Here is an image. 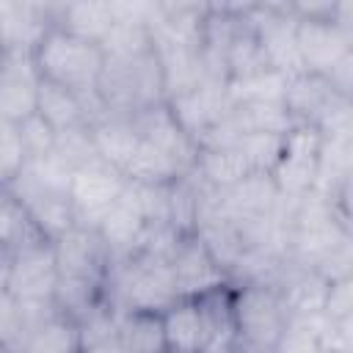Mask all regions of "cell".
Segmentation results:
<instances>
[{
  "instance_id": "cell-1",
  "label": "cell",
  "mask_w": 353,
  "mask_h": 353,
  "mask_svg": "<svg viewBox=\"0 0 353 353\" xmlns=\"http://www.w3.org/2000/svg\"><path fill=\"white\" fill-rule=\"evenodd\" d=\"M174 301H179V292L168 256L141 248L110 262L105 279V303L110 309L163 314Z\"/></svg>"
},
{
  "instance_id": "cell-2",
  "label": "cell",
  "mask_w": 353,
  "mask_h": 353,
  "mask_svg": "<svg viewBox=\"0 0 353 353\" xmlns=\"http://www.w3.org/2000/svg\"><path fill=\"white\" fill-rule=\"evenodd\" d=\"M33 66L41 80L63 85L80 97L94 94L105 69L102 44L77 39L61 28H50L33 52Z\"/></svg>"
},
{
  "instance_id": "cell-3",
  "label": "cell",
  "mask_w": 353,
  "mask_h": 353,
  "mask_svg": "<svg viewBox=\"0 0 353 353\" xmlns=\"http://www.w3.org/2000/svg\"><path fill=\"white\" fill-rule=\"evenodd\" d=\"M232 312L237 325L234 353H273L290 320V306L281 290L265 281L232 284Z\"/></svg>"
},
{
  "instance_id": "cell-4",
  "label": "cell",
  "mask_w": 353,
  "mask_h": 353,
  "mask_svg": "<svg viewBox=\"0 0 353 353\" xmlns=\"http://www.w3.org/2000/svg\"><path fill=\"white\" fill-rule=\"evenodd\" d=\"M0 281L22 306L52 303V295L58 287V265H55L52 240L36 237L19 245L17 251H11L8 256H3Z\"/></svg>"
},
{
  "instance_id": "cell-5",
  "label": "cell",
  "mask_w": 353,
  "mask_h": 353,
  "mask_svg": "<svg viewBox=\"0 0 353 353\" xmlns=\"http://www.w3.org/2000/svg\"><path fill=\"white\" fill-rule=\"evenodd\" d=\"M124 188H127L124 174L102 160H91L74 168L69 179V207H72L74 226L97 232L99 221L119 201Z\"/></svg>"
},
{
  "instance_id": "cell-6",
  "label": "cell",
  "mask_w": 353,
  "mask_h": 353,
  "mask_svg": "<svg viewBox=\"0 0 353 353\" xmlns=\"http://www.w3.org/2000/svg\"><path fill=\"white\" fill-rule=\"evenodd\" d=\"M149 223H152V212H149L146 188L127 182L119 201L108 210V215L97 226V234L102 237V243L110 254V262L138 251Z\"/></svg>"
},
{
  "instance_id": "cell-7",
  "label": "cell",
  "mask_w": 353,
  "mask_h": 353,
  "mask_svg": "<svg viewBox=\"0 0 353 353\" xmlns=\"http://www.w3.org/2000/svg\"><path fill=\"white\" fill-rule=\"evenodd\" d=\"M168 265H171L179 298H201L212 290L232 284L226 270L215 262V256L207 251V245L201 243V237L196 232L182 234L174 243V248L168 254Z\"/></svg>"
},
{
  "instance_id": "cell-8",
  "label": "cell",
  "mask_w": 353,
  "mask_h": 353,
  "mask_svg": "<svg viewBox=\"0 0 353 353\" xmlns=\"http://www.w3.org/2000/svg\"><path fill=\"white\" fill-rule=\"evenodd\" d=\"M295 50H298L301 72L325 77L342 58L353 55V33L339 28L334 19L295 17Z\"/></svg>"
},
{
  "instance_id": "cell-9",
  "label": "cell",
  "mask_w": 353,
  "mask_h": 353,
  "mask_svg": "<svg viewBox=\"0 0 353 353\" xmlns=\"http://www.w3.org/2000/svg\"><path fill=\"white\" fill-rule=\"evenodd\" d=\"M171 116L176 119V124L196 141H199L212 130L218 127L234 108L232 102V94H229V83L226 80H218V77H207L204 83H199L193 91L188 94H179L174 99L165 102Z\"/></svg>"
},
{
  "instance_id": "cell-10",
  "label": "cell",
  "mask_w": 353,
  "mask_h": 353,
  "mask_svg": "<svg viewBox=\"0 0 353 353\" xmlns=\"http://www.w3.org/2000/svg\"><path fill=\"white\" fill-rule=\"evenodd\" d=\"M317 152H320V132L309 127H292L284 135V149L270 171L279 193L284 199H298L314 190L317 174Z\"/></svg>"
},
{
  "instance_id": "cell-11",
  "label": "cell",
  "mask_w": 353,
  "mask_h": 353,
  "mask_svg": "<svg viewBox=\"0 0 353 353\" xmlns=\"http://www.w3.org/2000/svg\"><path fill=\"white\" fill-rule=\"evenodd\" d=\"M25 331L14 353H80L77 320L61 314L55 303L22 306Z\"/></svg>"
},
{
  "instance_id": "cell-12",
  "label": "cell",
  "mask_w": 353,
  "mask_h": 353,
  "mask_svg": "<svg viewBox=\"0 0 353 353\" xmlns=\"http://www.w3.org/2000/svg\"><path fill=\"white\" fill-rule=\"evenodd\" d=\"M52 28L50 3L0 0V52L33 55Z\"/></svg>"
},
{
  "instance_id": "cell-13",
  "label": "cell",
  "mask_w": 353,
  "mask_h": 353,
  "mask_svg": "<svg viewBox=\"0 0 353 353\" xmlns=\"http://www.w3.org/2000/svg\"><path fill=\"white\" fill-rule=\"evenodd\" d=\"M39 72L33 55H6L0 63V121L19 124L36 113Z\"/></svg>"
},
{
  "instance_id": "cell-14",
  "label": "cell",
  "mask_w": 353,
  "mask_h": 353,
  "mask_svg": "<svg viewBox=\"0 0 353 353\" xmlns=\"http://www.w3.org/2000/svg\"><path fill=\"white\" fill-rule=\"evenodd\" d=\"M52 11V28H61L77 39L102 44L108 39V33L116 25V14H113V3L102 0V3H50Z\"/></svg>"
},
{
  "instance_id": "cell-15",
  "label": "cell",
  "mask_w": 353,
  "mask_h": 353,
  "mask_svg": "<svg viewBox=\"0 0 353 353\" xmlns=\"http://www.w3.org/2000/svg\"><path fill=\"white\" fill-rule=\"evenodd\" d=\"M91 143L94 152L102 163L113 165L116 171L124 174L130 157L138 149V130L132 124V116H121V113H105L102 119H97L91 127Z\"/></svg>"
},
{
  "instance_id": "cell-16",
  "label": "cell",
  "mask_w": 353,
  "mask_h": 353,
  "mask_svg": "<svg viewBox=\"0 0 353 353\" xmlns=\"http://www.w3.org/2000/svg\"><path fill=\"white\" fill-rule=\"evenodd\" d=\"M196 301H199L201 325H204L201 353H234L237 325H234V312H232V284L212 290Z\"/></svg>"
},
{
  "instance_id": "cell-17",
  "label": "cell",
  "mask_w": 353,
  "mask_h": 353,
  "mask_svg": "<svg viewBox=\"0 0 353 353\" xmlns=\"http://www.w3.org/2000/svg\"><path fill=\"white\" fill-rule=\"evenodd\" d=\"M160 325H163V339L168 353H201L204 325H201V309L196 298L174 301L160 314Z\"/></svg>"
},
{
  "instance_id": "cell-18",
  "label": "cell",
  "mask_w": 353,
  "mask_h": 353,
  "mask_svg": "<svg viewBox=\"0 0 353 353\" xmlns=\"http://www.w3.org/2000/svg\"><path fill=\"white\" fill-rule=\"evenodd\" d=\"M193 174L212 190H229L237 182H243L248 174H259V171H254L234 146H210V149H199Z\"/></svg>"
},
{
  "instance_id": "cell-19",
  "label": "cell",
  "mask_w": 353,
  "mask_h": 353,
  "mask_svg": "<svg viewBox=\"0 0 353 353\" xmlns=\"http://www.w3.org/2000/svg\"><path fill=\"white\" fill-rule=\"evenodd\" d=\"M36 237H44V234L28 215L25 204L8 188H0V259Z\"/></svg>"
},
{
  "instance_id": "cell-20",
  "label": "cell",
  "mask_w": 353,
  "mask_h": 353,
  "mask_svg": "<svg viewBox=\"0 0 353 353\" xmlns=\"http://www.w3.org/2000/svg\"><path fill=\"white\" fill-rule=\"evenodd\" d=\"M331 320L317 312V314H290L273 353H320L328 336Z\"/></svg>"
},
{
  "instance_id": "cell-21",
  "label": "cell",
  "mask_w": 353,
  "mask_h": 353,
  "mask_svg": "<svg viewBox=\"0 0 353 353\" xmlns=\"http://www.w3.org/2000/svg\"><path fill=\"white\" fill-rule=\"evenodd\" d=\"M119 336L124 353H168L163 339L160 314L119 312Z\"/></svg>"
},
{
  "instance_id": "cell-22",
  "label": "cell",
  "mask_w": 353,
  "mask_h": 353,
  "mask_svg": "<svg viewBox=\"0 0 353 353\" xmlns=\"http://www.w3.org/2000/svg\"><path fill=\"white\" fill-rule=\"evenodd\" d=\"M80 353H124L119 336V312L108 303L91 309L80 323Z\"/></svg>"
},
{
  "instance_id": "cell-23",
  "label": "cell",
  "mask_w": 353,
  "mask_h": 353,
  "mask_svg": "<svg viewBox=\"0 0 353 353\" xmlns=\"http://www.w3.org/2000/svg\"><path fill=\"white\" fill-rule=\"evenodd\" d=\"M287 74L281 72H259L254 77H245V80H234L229 83V94H232V102H281L284 99V88H287Z\"/></svg>"
},
{
  "instance_id": "cell-24",
  "label": "cell",
  "mask_w": 353,
  "mask_h": 353,
  "mask_svg": "<svg viewBox=\"0 0 353 353\" xmlns=\"http://www.w3.org/2000/svg\"><path fill=\"white\" fill-rule=\"evenodd\" d=\"M17 132H19V141H22V149H25V157L28 160H41V157L52 154L58 132L39 113H33L30 119L19 121L17 124Z\"/></svg>"
},
{
  "instance_id": "cell-25",
  "label": "cell",
  "mask_w": 353,
  "mask_h": 353,
  "mask_svg": "<svg viewBox=\"0 0 353 353\" xmlns=\"http://www.w3.org/2000/svg\"><path fill=\"white\" fill-rule=\"evenodd\" d=\"M28 157L17 132V124L0 121V188H8L25 168Z\"/></svg>"
},
{
  "instance_id": "cell-26",
  "label": "cell",
  "mask_w": 353,
  "mask_h": 353,
  "mask_svg": "<svg viewBox=\"0 0 353 353\" xmlns=\"http://www.w3.org/2000/svg\"><path fill=\"white\" fill-rule=\"evenodd\" d=\"M25 331V312L22 303L3 287L0 281V345H6L11 353L17 350Z\"/></svg>"
},
{
  "instance_id": "cell-27",
  "label": "cell",
  "mask_w": 353,
  "mask_h": 353,
  "mask_svg": "<svg viewBox=\"0 0 353 353\" xmlns=\"http://www.w3.org/2000/svg\"><path fill=\"white\" fill-rule=\"evenodd\" d=\"M323 314L328 320H353V276L328 281Z\"/></svg>"
},
{
  "instance_id": "cell-28",
  "label": "cell",
  "mask_w": 353,
  "mask_h": 353,
  "mask_svg": "<svg viewBox=\"0 0 353 353\" xmlns=\"http://www.w3.org/2000/svg\"><path fill=\"white\" fill-rule=\"evenodd\" d=\"M0 353H11V350H8V347H6V345H0Z\"/></svg>"
},
{
  "instance_id": "cell-29",
  "label": "cell",
  "mask_w": 353,
  "mask_h": 353,
  "mask_svg": "<svg viewBox=\"0 0 353 353\" xmlns=\"http://www.w3.org/2000/svg\"><path fill=\"white\" fill-rule=\"evenodd\" d=\"M3 58H6V55H3V52H0V63H3Z\"/></svg>"
}]
</instances>
